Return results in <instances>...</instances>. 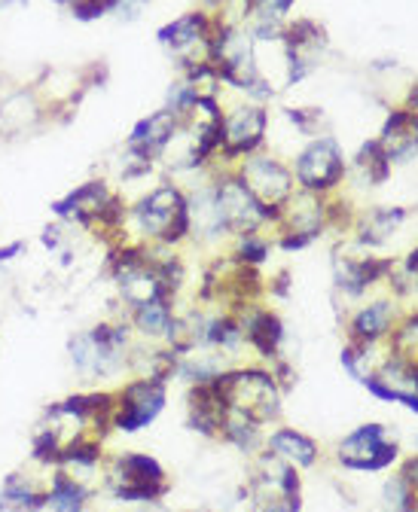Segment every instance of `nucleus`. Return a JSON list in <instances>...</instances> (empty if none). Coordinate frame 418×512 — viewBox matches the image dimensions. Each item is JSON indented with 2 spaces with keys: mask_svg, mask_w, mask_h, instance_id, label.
<instances>
[{
  "mask_svg": "<svg viewBox=\"0 0 418 512\" xmlns=\"http://www.w3.org/2000/svg\"><path fill=\"white\" fill-rule=\"evenodd\" d=\"M284 116L293 122V128L300 135H306V138H318L315 132H318V125H321V119H324V113L318 110V107H287L284 110Z\"/></svg>",
  "mask_w": 418,
  "mask_h": 512,
  "instance_id": "obj_29",
  "label": "nucleus"
},
{
  "mask_svg": "<svg viewBox=\"0 0 418 512\" xmlns=\"http://www.w3.org/2000/svg\"><path fill=\"white\" fill-rule=\"evenodd\" d=\"M373 247L361 244L357 238H342L333 247V284L342 296L348 299H361L370 287H376L379 281H388L394 263L382 260V256L370 253Z\"/></svg>",
  "mask_w": 418,
  "mask_h": 512,
  "instance_id": "obj_6",
  "label": "nucleus"
},
{
  "mask_svg": "<svg viewBox=\"0 0 418 512\" xmlns=\"http://www.w3.org/2000/svg\"><path fill=\"white\" fill-rule=\"evenodd\" d=\"M181 119H177L174 113H168L165 107L144 116L135 128H132V135L126 138V150L141 156V159H150V162H162L165 153L171 150L174 138L181 135Z\"/></svg>",
  "mask_w": 418,
  "mask_h": 512,
  "instance_id": "obj_15",
  "label": "nucleus"
},
{
  "mask_svg": "<svg viewBox=\"0 0 418 512\" xmlns=\"http://www.w3.org/2000/svg\"><path fill=\"white\" fill-rule=\"evenodd\" d=\"M28 256V241L25 238H10L0 241V272H7L10 266H16L19 260Z\"/></svg>",
  "mask_w": 418,
  "mask_h": 512,
  "instance_id": "obj_31",
  "label": "nucleus"
},
{
  "mask_svg": "<svg viewBox=\"0 0 418 512\" xmlns=\"http://www.w3.org/2000/svg\"><path fill=\"white\" fill-rule=\"evenodd\" d=\"M49 470H13L0 482V512H43Z\"/></svg>",
  "mask_w": 418,
  "mask_h": 512,
  "instance_id": "obj_16",
  "label": "nucleus"
},
{
  "mask_svg": "<svg viewBox=\"0 0 418 512\" xmlns=\"http://www.w3.org/2000/svg\"><path fill=\"white\" fill-rule=\"evenodd\" d=\"M394 330V302L391 299H373L364 308H357L351 324H348V336L351 342L361 345H376L385 336H391Z\"/></svg>",
  "mask_w": 418,
  "mask_h": 512,
  "instance_id": "obj_21",
  "label": "nucleus"
},
{
  "mask_svg": "<svg viewBox=\"0 0 418 512\" xmlns=\"http://www.w3.org/2000/svg\"><path fill=\"white\" fill-rule=\"evenodd\" d=\"M254 512H290V509L281 506V503H263V506H257Z\"/></svg>",
  "mask_w": 418,
  "mask_h": 512,
  "instance_id": "obj_35",
  "label": "nucleus"
},
{
  "mask_svg": "<svg viewBox=\"0 0 418 512\" xmlns=\"http://www.w3.org/2000/svg\"><path fill=\"white\" fill-rule=\"evenodd\" d=\"M266 452H272L275 458H281L284 464L296 467V470H309L318 464L321 448L312 436L293 430V427H278L266 436Z\"/></svg>",
  "mask_w": 418,
  "mask_h": 512,
  "instance_id": "obj_20",
  "label": "nucleus"
},
{
  "mask_svg": "<svg viewBox=\"0 0 418 512\" xmlns=\"http://www.w3.org/2000/svg\"><path fill=\"white\" fill-rule=\"evenodd\" d=\"M235 174L242 177V183L254 192V199L269 208V211H281L287 205V199L296 192V180L290 165H284L275 156L266 153H251L242 162L235 165Z\"/></svg>",
  "mask_w": 418,
  "mask_h": 512,
  "instance_id": "obj_10",
  "label": "nucleus"
},
{
  "mask_svg": "<svg viewBox=\"0 0 418 512\" xmlns=\"http://www.w3.org/2000/svg\"><path fill=\"white\" fill-rule=\"evenodd\" d=\"M406 223L403 208H370L364 214H357L354 220V238L367 247H382L400 226Z\"/></svg>",
  "mask_w": 418,
  "mask_h": 512,
  "instance_id": "obj_24",
  "label": "nucleus"
},
{
  "mask_svg": "<svg viewBox=\"0 0 418 512\" xmlns=\"http://www.w3.org/2000/svg\"><path fill=\"white\" fill-rule=\"evenodd\" d=\"M113 397V433H141L162 415L168 384L156 378H129L113 388Z\"/></svg>",
  "mask_w": 418,
  "mask_h": 512,
  "instance_id": "obj_7",
  "label": "nucleus"
},
{
  "mask_svg": "<svg viewBox=\"0 0 418 512\" xmlns=\"http://www.w3.org/2000/svg\"><path fill=\"white\" fill-rule=\"evenodd\" d=\"M116 186L104 177H89L80 186H74L71 192H65L62 199H55L49 205L52 220L65 223L71 229H77L83 238H89V232L95 229L101 211L107 208V202L113 199Z\"/></svg>",
  "mask_w": 418,
  "mask_h": 512,
  "instance_id": "obj_11",
  "label": "nucleus"
},
{
  "mask_svg": "<svg viewBox=\"0 0 418 512\" xmlns=\"http://www.w3.org/2000/svg\"><path fill=\"white\" fill-rule=\"evenodd\" d=\"M129 232L144 244L184 250L190 244V202L187 189L162 180L129 205Z\"/></svg>",
  "mask_w": 418,
  "mask_h": 512,
  "instance_id": "obj_1",
  "label": "nucleus"
},
{
  "mask_svg": "<svg viewBox=\"0 0 418 512\" xmlns=\"http://www.w3.org/2000/svg\"><path fill=\"white\" fill-rule=\"evenodd\" d=\"M400 476H403V482H406V485L415 491V497H418V455H415V458H409V461L403 464Z\"/></svg>",
  "mask_w": 418,
  "mask_h": 512,
  "instance_id": "obj_33",
  "label": "nucleus"
},
{
  "mask_svg": "<svg viewBox=\"0 0 418 512\" xmlns=\"http://www.w3.org/2000/svg\"><path fill=\"white\" fill-rule=\"evenodd\" d=\"M214 388L226 412L242 415L260 427L272 424L281 415V388L272 369L263 366H229L214 378Z\"/></svg>",
  "mask_w": 418,
  "mask_h": 512,
  "instance_id": "obj_3",
  "label": "nucleus"
},
{
  "mask_svg": "<svg viewBox=\"0 0 418 512\" xmlns=\"http://www.w3.org/2000/svg\"><path fill=\"white\" fill-rule=\"evenodd\" d=\"M272 250H275L272 232H248V235L229 238V253L235 256V260H242L254 269H263L269 263Z\"/></svg>",
  "mask_w": 418,
  "mask_h": 512,
  "instance_id": "obj_26",
  "label": "nucleus"
},
{
  "mask_svg": "<svg viewBox=\"0 0 418 512\" xmlns=\"http://www.w3.org/2000/svg\"><path fill=\"white\" fill-rule=\"evenodd\" d=\"M92 497H95V491L86 488L83 482H77L74 476H68L65 470H58V467L49 470L46 509H52V512H86Z\"/></svg>",
  "mask_w": 418,
  "mask_h": 512,
  "instance_id": "obj_23",
  "label": "nucleus"
},
{
  "mask_svg": "<svg viewBox=\"0 0 418 512\" xmlns=\"http://www.w3.org/2000/svg\"><path fill=\"white\" fill-rule=\"evenodd\" d=\"M150 0H110V13L126 19V22H135L144 10H147Z\"/></svg>",
  "mask_w": 418,
  "mask_h": 512,
  "instance_id": "obj_32",
  "label": "nucleus"
},
{
  "mask_svg": "<svg viewBox=\"0 0 418 512\" xmlns=\"http://www.w3.org/2000/svg\"><path fill=\"white\" fill-rule=\"evenodd\" d=\"M174 311H177V302L156 299V302H147L141 308L126 311V320H129L135 339H141V342H165V336L171 330V320H174Z\"/></svg>",
  "mask_w": 418,
  "mask_h": 512,
  "instance_id": "obj_22",
  "label": "nucleus"
},
{
  "mask_svg": "<svg viewBox=\"0 0 418 512\" xmlns=\"http://www.w3.org/2000/svg\"><path fill=\"white\" fill-rule=\"evenodd\" d=\"M269 132V110L257 101H245L223 113L220 125V159L242 162L251 153H260Z\"/></svg>",
  "mask_w": 418,
  "mask_h": 512,
  "instance_id": "obj_9",
  "label": "nucleus"
},
{
  "mask_svg": "<svg viewBox=\"0 0 418 512\" xmlns=\"http://www.w3.org/2000/svg\"><path fill=\"white\" fill-rule=\"evenodd\" d=\"M46 107L40 104L34 89L13 92L0 101V138H22L43 122Z\"/></svg>",
  "mask_w": 418,
  "mask_h": 512,
  "instance_id": "obj_17",
  "label": "nucleus"
},
{
  "mask_svg": "<svg viewBox=\"0 0 418 512\" xmlns=\"http://www.w3.org/2000/svg\"><path fill=\"white\" fill-rule=\"evenodd\" d=\"M391 159H388V153L382 150V144L379 141H367L361 150H357V156H354V174L361 177V183H367V186H379V183H385L388 177H391Z\"/></svg>",
  "mask_w": 418,
  "mask_h": 512,
  "instance_id": "obj_25",
  "label": "nucleus"
},
{
  "mask_svg": "<svg viewBox=\"0 0 418 512\" xmlns=\"http://www.w3.org/2000/svg\"><path fill=\"white\" fill-rule=\"evenodd\" d=\"M52 4H58V7H68V10H71V7L77 4V0H52Z\"/></svg>",
  "mask_w": 418,
  "mask_h": 512,
  "instance_id": "obj_36",
  "label": "nucleus"
},
{
  "mask_svg": "<svg viewBox=\"0 0 418 512\" xmlns=\"http://www.w3.org/2000/svg\"><path fill=\"white\" fill-rule=\"evenodd\" d=\"M382 500H385V503H382L385 512H415V509H418V497H415V491L403 482V476H394V479L385 482Z\"/></svg>",
  "mask_w": 418,
  "mask_h": 512,
  "instance_id": "obj_28",
  "label": "nucleus"
},
{
  "mask_svg": "<svg viewBox=\"0 0 418 512\" xmlns=\"http://www.w3.org/2000/svg\"><path fill=\"white\" fill-rule=\"evenodd\" d=\"M391 357L418 369V314H409L397 330H391Z\"/></svg>",
  "mask_w": 418,
  "mask_h": 512,
  "instance_id": "obj_27",
  "label": "nucleus"
},
{
  "mask_svg": "<svg viewBox=\"0 0 418 512\" xmlns=\"http://www.w3.org/2000/svg\"><path fill=\"white\" fill-rule=\"evenodd\" d=\"M132 345H135V333L126 320V311H119L86 330H77L68 339V360L83 381L116 378L126 372Z\"/></svg>",
  "mask_w": 418,
  "mask_h": 512,
  "instance_id": "obj_2",
  "label": "nucleus"
},
{
  "mask_svg": "<svg viewBox=\"0 0 418 512\" xmlns=\"http://www.w3.org/2000/svg\"><path fill=\"white\" fill-rule=\"evenodd\" d=\"M242 317V327H245V339L248 348H254L263 360L275 363V360H287L284 354V342H287V330H284V320L275 308L257 302L245 311H238Z\"/></svg>",
  "mask_w": 418,
  "mask_h": 512,
  "instance_id": "obj_14",
  "label": "nucleus"
},
{
  "mask_svg": "<svg viewBox=\"0 0 418 512\" xmlns=\"http://www.w3.org/2000/svg\"><path fill=\"white\" fill-rule=\"evenodd\" d=\"M406 110H412L415 116H418V83L409 89V95H406Z\"/></svg>",
  "mask_w": 418,
  "mask_h": 512,
  "instance_id": "obj_34",
  "label": "nucleus"
},
{
  "mask_svg": "<svg viewBox=\"0 0 418 512\" xmlns=\"http://www.w3.org/2000/svg\"><path fill=\"white\" fill-rule=\"evenodd\" d=\"M101 488H107V494L116 497L119 503L153 506L168 494L171 482L153 455L116 452V455L104 458V485Z\"/></svg>",
  "mask_w": 418,
  "mask_h": 512,
  "instance_id": "obj_4",
  "label": "nucleus"
},
{
  "mask_svg": "<svg viewBox=\"0 0 418 512\" xmlns=\"http://www.w3.org/2000/svg\"><path fill=\"white\" fill-rule=\"evenodd\" d=\"M71 16L77 22H95V19H104L110 16V0H77L71 7Z\"/></svg>",
  "mask_w": 418,
  "mask_h": 512,
  "instance_id": "obj_30",
  "label": "nucleus"
},
{
  "mask_svg": "<svg viewBox=\"0 0 418 512\" xmlns=\"http://www.w3.org/2000/svg\"><path fill=\"white\" fill-rule=\"evenodd\" d=\"M290 171H293L296 189L315 192V196H330V192L342 186L348 165H345L339 141L330 135H318L300 150Z\"/></svg>",
  "mask_w": 418,
  "mask_h": 512,
  "instance_id": "obj_8",
  "label": "nucleus"
},
{
  "mask_svg": "<svg viewBox=\"0 0 418 512\" xmlns=\"http://www.w3.org/2000/svg\"><path fill=\"white\" fill-rule=\"evenodd\" d=\"M394 458H397V445L388 439V430L382 424L357 427L339 442L336 452V461L345 470H364V473L385 470L388 464H394Z\"/></svg>",
  "mask_w": 418,
  "mask_h": 512,
  "instance_id": "obj_12",
  "label": "nucleus"
},
{
  "mask_svg": "<svg viewBox=\"0 0 418 512\" xmlns=\"http://www.w3.org/2000/svg\"><path fill=\"white\" fill-rule=\"evenodd\" d=\"M211 186H214V199H217V208H220V217H223V226H226L229 238L275 229L278 214L263 208L254 199V192L242 183V177L235 174V168L217 171L211 177Z\"/></svg>",
  "mask_w": 418,
  "mask_h": 512,
  "instance_id": "obj_5",
  "label": "nucleus"
},
{
  "mask_svg": "<svg viewBox=\"0 0 418 512\" xmlns=\"http://www.w3.org/2000/svg\"><path fill=\"white\" fill-rule=\"evenodd\" d=\"M187 415H190V427L196 433L220 439V430H223V421H226V406H223V400H220V394L214 388V378L193 384Z\"/></svg>",
  "mask_w": 418,
  "mask_h": 512,
  "instance_id": "obj_18",
  "label": "nucleus"
},
{
  "mask_svg": "<svg viewBox=\"0 0 418 512\" xmlns=\"http://www.w3.org/2000/svg\"><path fill=\"white\" fill-rule=\"evenodd\" d=\"M367 391L376 394L385 403H403L406 409L418 412V369L397 360L385 357L370 375H367Z\"/></svg>",
  "mask_w": 418,
  "mask_h": 512,
  "instance_id": "obj_13",
  "label": "nucleus"
},
{
  "mask_svg": "<svg viewBox=\"0 0 418 512\" xmlns=\"http://www.w3.org/2000/svg\"><path fill=\"white\" fill-rule=\"evenodd\" d=\"M376 141L382 144L391 162H409L418 153V116L406 107L391 110Z\"/></svg>",
  "mask_w": 418,
  "mask_h": 512,
  "instance_id": "obj_19",
  "label": "nucleus"
}]
</instances>
